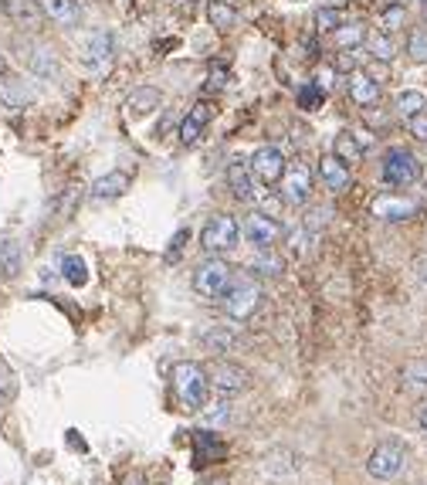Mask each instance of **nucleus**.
<instances>
[{
  "instance_id": "f257e3e1",
  "label": "nucleus",
  "mask_w": 427,
  "mask_h": 485,
  "mask_svg": "<svg viewBox=\"0 0 427 485\" xmlns=\"http://www.w3.org/2000/svg\"><path fill=\"white\" fill-rule=\"evenodd\" d=\"M173 391H177V401L187 407V411H203L207 407V397H211V380H207V370L201 364H177L173 367Z\"/></svg>"
},
{
  "instance_id": "f03ea898",
  "label": "nucleus",
  "mask_w": 427,
  "mask_h": 485,
  "mask_svg": "<svg viewBox=\"0 0 427 485\" xmlns=\"http://www.w3.org/2000/svg\"><path fill=\"white\" fill-rule=\"evenodd\" d=\"M237 237H241V225L234 217L231 214H214L201 227V248L217 258V255H227V251L237 248Z\"/></svg>"
},
{
  "instance_id": "7ed1b4c3",
  "label": "nucleus",
  "mask_w": 427,
  "mask_h": 485,
  "mask_svg": "<svg viewBox=\"0 0 427 485\" xmlns=\"http://www.w3.org/2000/svg\"><path fill=\"white\" fill-rule=\"evenodd\" d=\"M231 282H234V269L224 258H207L193 272V292L201 299H224Z\"/></svg>"
},
{
  "instance_id": "20e7f679",
  "label": "nucleus",
  "mask_w": 427,
  "mask_h": 485,
  "mask_svg": "<svg viewBox=\"0 0 427 485\" xmlns=\"http://www.w3.org/2000/svg\"><path fill=\"white\" fill-rule=\"evenodd\" d=\"M403 469H407V445H403V441H397V438L380 441L377 448L370 451L367 472L373 475V479H380V482H391V479H397Z\"/></svg>"
},
{
  "instance_id": "39448f33",
  "label": "nucleus",
  "mask_w": 427,
  "mask_h": 485,
  "mask_svg": "<svg viewBox=\"0 0 427 485\" xmlns=\"http://www.w3.org/2000/svg\"><path fill=\"white\" fill-rule=\"evenodd\" d=\"M421 160H417L411 150H403V146H391L387 156H383V180L391 184V187H414L417 180H421Z\"/></svg>"
},
{
  "instance_id": "423d86ee",
  "label": "nucleus",
  "mask_w": 427,
  "mask_h": 485,
  "mask_svg": "<svg viewBox=\"0 0 427 485\" xmlns=\"http://www.w3.org/2000/svg\"><path fill=\"white\" fill-rule=\"evenodd\" d=\"M261 302V289L255 279H248V275H241V279H234L231 282V289L224 292V299H221V306H224V312L231 316V320H248L251 312L258 309Z\"/></svg>"
},
{
  "instance_id": "0eeeda50",
  "label": "nucleus",
  "mask_w": 427,
  "mask_h": 485,
  "mask_svg": "<svg viewBox=\"0 0 427 485\" xmlns=\"http://www.w3.org/2000/svg\"><path fill=\"white\" fill-rule=\"evenodd\" d=\"M112 55H116V37L106 27H95L92 35L82 41V51H78L82 65L92 71H106L112 65Z\"/></svg>"
},
{
  "instance_id": "6e6552de",
  "label": "nucleus",
  "mask_w": 427,
  "mask_h": 485,
  "mask_svg": "<svg viewBox=\"0 0 427 485\" xmlns=\"http://www.w3.org/2000/svg\"><path fill=\"white\" fill-rule=\"evenodd\" d=\"M241 237L255 245L258 251L265 248H275L278 245V237H282V225L268 217V214H248L245 221H241Z\"/></svg>"
},
{
  "instance_id": "1a4fd4ad",
  "label": "nucleus",
  "mask_w": 427,
  "mask_h": 485,
  "mask_svg": "<svg viewBox=\"0 0 427 485\" xmlns=\"http://www.w3.org/2000/svg\"><path fill=\"white\" fill-rule=\"evenodd\" d=\"M251 163V174H255V180L258 184H268V187H275V184H282L285 170H288V163H285V156L278 146H261L258 153L248 160Z\"/></svg>"
},
{
  "instance_id": "9d476101",
  "label": "nucleus",
  "mask_w": 427,
  "mask_h": 485,
  "mask_svg": "<svg viewBox=\"0 0 427 485\" xmlns=\"http://www.w3.org/2000/svg\"><path fill=\"white\" fill-rule=\"evenodd\" d=\"M207 380H211V387L221 394V397H234V394H241L248 387V374L237 367V364H227V360L211 364V367H207Z\"/></svg>"
},
{
  "instance_id": "9b49d317",
  "label": "nucleus",
  "mask_w": 427,
  "mask_h": 485,
  "mask_svg": "<svg viewBox=\"0 0 427 485\" xmlns=\"http://www.w3.org/2000/svg\"><path fill=\"white\" fill-rule=\"evenodd\" d=\"M35 85L27 82L24 75H14V71H4L0 75V106L17 112V109H27L35 102Z\"/></svg>"
},
{
  "instance_id": "f8f14e48",
  "label": "nucleus",
  "mask_w": 427,
  "mask_h": 485,
  "mask_svg": "<svg viewBox=\"0 0 427 485\" xmlns=\"http://www.w3.org/2000/svg\"><path fill=\"white\" fill-rule=\"evenodd\" d=\"M308 197H312V170L306 163H292L282 177V201L302 207Z\"/></svg>"
},
{
  "instance_id": "ddd939ff",
  "label": "nucleus",
  "mask_w": 427,
  "mask_h": 485,
  "mask_svg": "<svg viewBox=\"0 0 427 485\" xmlns=\"http://www.w3.org/2000/svg\"><path fill=\"white\" fill-rule=\"evenodd\" d=\"M17 51H21V61L35 75H41V79H55L58 75V58H55L51 47L37 45V41H17Z\"/></svg>"
},
{
  "instance_id": "4468645a",
  "label": "nucleus",
  "mask_w": 427,
  "mask_h": 485,
  "mask_svg": "<svg viewBox=\"0 0 427 485\" xmlns=\"http://www.w3.org/2000/svg\"><path fill=\"white\" fill-rule=\"evenodd\" d=\"M414 214H417V201L401 197V194H380L377 201H373V217L391 221V225H397V221H411Z\"/></svg>"
},
{
  "instance_id": "2eb2a0df",
  "label": "nucleus",
  "mask_w": 427,
  "mask_h": 485,
  "mask_svg": "<svg viewBox=\"0 0 427 485\" xmlns=\"http://www.w3.org/2000/svg\"><path fill=\"white\" fill-rule=\"evenodd\" d=\"M211 119H214V106L207 102V99L193 102V106L187 109L183 122H180V142H183V146H193V142L201 140V132L207 130Z\"/></svg>"
},
{
  "instance_id": "dca6fc26",
  "label": "nucleus",
  "mask_w": 427,
  "mask_h": 485,
  "mask_svg": "<svg viewBox=\"0 0 427 485\" xmlns=\"http://www.w3.org/2000/svg\"><path fill=\"white\" fill-rule=\"evenodd\" d=\"M227 187L241 204H251L258 194H255V174H251L248 160H231L227 163Z\"/></svg>"
},
{
  "instance_id": "f3484780",
  "label": "nucleus",
  "mask_w": 427,
  "mask_h": 485,
  "mask_svg": "<svg viewBox=\"0 0 427 485\" xmlns=\"http://www.w3.org/2000/svg\"><path fill=\"white\" fill-rule=\"evenodd\" d=\"M132 187V177L126 174V170H109L106 177H99L92 184V201L95 204H112L119 201L126 190Z\"/></svg>"
},
{
  "instance_id": "a211bd4d",
  "label": "nucleus",
  "mask_w": 427,
  "mask_h": 485,
  "mask_svg": "<svg viewBox=\"0 0 427 485\" xmlns=\"http://www.w3.org/2000/svg\"><path fill=\"white\" fill-rule=\"evenodd\" d=\"M0 11L7 14L17 27H27V31L41 27V21H45V14H41V7H37V0H0Z\"/></svg>"
},
{
  "instance_id": "6ab92c4d",
  "label": "nucleus",
  "mask_w": 427,
  "mask_h": 485,
  "mask_svg": "<svg viewBox=\"0 0 427 485\" xmlns=\"http://www.w3.org/2000/svg\"><path fill=\"white\" fill-rule=\"evenodd\" d=\"M37 7L47 21L61 24V27H78L82 24V7L78 0H37Z\"/></svg>"
},
{
  "instance_id": "aec40b11",
  "label": "nucleus",
  "mask_w": 427,
  "mask_h": 485,
  "mask_svg": "<svg viewBox=\"0 0 427 485\" xmlns=\"http://www.w3.org/2000/svg\"><path fill=\"white\" fill-rule=\"evenodd\" d=\"M349 99L359 109H370L380 102V82L370 71H349Z\"/></svg>"
},
{
  "instance_id": "412c9836",
  "label": "nucleus",
  "mask_w": 427,
  "mask_h": 485,
  "mask_svg": "<svg viewBox=\"0 0 427 485\" xmlns=\"http://www.w3.org/2000/svg\"><path fill=\"white\" fill-rule=\"evenodd\" d=\"M319 177L332 194H339V190H346L349 184H353V177H349V166H346L343 160H336L332 153L319 160Z\"/></svg>"
},
{
  "instance_id": "4be33fe9",
  "label": "nucleus",
  "mask_w": 427,
  "mask_h": 485,
  "mask_svg": "<svg viewBox=\"0 0 427 485\" xmlns=\"http://www.w3.org/2000/svg\"><path fill=\"white\" fill-rule=\"evenodd\" d=\"M160 102H163L160 89H153V85H140V89H132V95L126 99V112H130L132 119H142V116H150L153 109H160Z\"/></svg>"
},
{
  "instance_id": "5701e85b",
  "label": "nucleus",
  "mask_w": 427,
  "mask_h": 485,
  "mask_svg": "<svg viewBox=\"0 0 427 485\" xmlns=\"http://www.w3.org/2000/svg\"><path fill=\"white\" fill-rule=\"evenodd\" d=\"M363 153H367V146H363V140H359L356 132L343 130L336 140H332V156H336V160H343L346 166L363 163Z\"/></svg>"
},
{
  "instance_id": "b1692460",
  "label": "nucleus",
  "mask_w": 427,
  "mask_h": 485,
  "mask_svg": "<svg viewBox=\"0 0 427 485\" xmlns=\"http://www.w3.org/2000/svg\"><path fill=\"white\" fill-rule=\"evenodd\" d=\"M24 269V248L17 237H0V275L4 279H17Z\"/></svg>"
},
{
  "instance_id": "393cba45",
  "label": "nucleus",
  "mask_w": 427,
  "mask_h": 485,
  "mask_svg": "<svg viewBox=\"0 0 427 485\" xmlns=\"http://www.w3.org/2000/svg\"><path fill=\"white\" fill-rule=\"evenodd\" d=\"M207 21H211V27H217V31H231L237 24V11L227 0H211V4H207Z\"/></svg>"
},
{
  "instance_id": "a878e982",
  "label": "nucleus",
  "mask_w": 427,
  "mask_h": 485,
  "mask_svg": "<svg viewBox=\"0 0 427 485\" xmlns=\"http://www.w3.org/2000/svg\"><path fill=\"white\" fill-rule=\"evenodd\" d=\"M332 41H336V47H343V51L359 47L367 41V27H363V24H339V27L332 31Z\"/></svg>"
},
{
  "instance_id": "bb28decb",
  "label": "nucleus",
  "mask_w": 427,
  "mask_h": 485,
  "mask_svg": "<svg viewBox=\"0 0 427 485\" xmlns=\"http://www.w3.org/2000/svg\"><path fill=\"white\" fill-rule=\"evenodd\" d=\"M265 472L268 475H288L296 472V455L288 448H272L265 455Z\"/></svg>"
},
{
  "instance_id": "cd10ccee",
  "label": "nucleus",
  "mask_w": 427,
  "mask_h": 485,
  "mask_svg": "<svg viewBox=\"0 0 427 485\" xmlns=\"http://www.w3.org/2000/svg\"><path fill=\"white\" fill-rule=\"evenodd\" d=\"M61 275H65V282L68 285L82 289V285L89 282V265H85V258H78V255H65V258H61Z\"/></svg>"
},
{
  "instance_id": "c85d7f7f",
  "label": "nucleus",
  "mask_w": 427,
  "mask_h": 485,
  "mask_svg": "<svg viewBox=\"0 0 427 485\" xmlns=\"http://www.w3.org/2000/svg\"><path fill=\"white\" fill-rule=\"evenodd\" d=\"M397 112H401L403 119H414V116H421V112H427L424 92H417V89H407V92H401V95H397Z\"/></svg>"
},
{
  "instance_id": "c756f323",
  "label": "nucleus",
  "mask_w": 427,
  "mask_h": 485,
  "mask_svg": "<svg viewBox=\"0 0 427 485\" xmlns=\"http://www.w3.org/2000/svg\"><path fill=\"white\" fill-rule=\"evenodd\" d=\"M403 380L414 394H427V360H414L403 367Z\"/></svg>"
},
{
  "instance_id": "7c9ffc66",
  "label": "nucleus",
  "mask_w": 427,
  "mask_h": 485,
  "mask_svg": "<svg viewBox=\"0 0 427 485\" xmlns=\"http://www.w3.org/2000/svg\"><path fill=\"white\" fill-rule=\"evenodd\" d=\"M407 55L414 61H421V65L427 61V24H421V27H414L407 35Z\"/></svg>"
},
{
  "instance_id": "2f4dec72",
  "label": "nucleus",
  "mask_w": 427,
  "mask_h": 485,
  "mask_svg": "<svg viewBox=\"0 0 427 485\" xmlns=\"http://www.w3.org/2000/svg\"><path fill=\"white\" fill-rule=\"evenodd\" d=\"M339 24H346L339 7H319V11H316V27H319L322 35H332Z\"/></svg>"
},
{
  "instance_id": "473e14b6",
  "label": "nucleus",
  "mask_w": 427,
  "mask_h": 485,
  "mask_svg": "<svg viewBox=\"0 0 427 485\" xmlns=\"http://www.w3.org/2000/svg\"><path fill=\"white\" fill-rule=\"evenodd\" d=\"M367 45H370V55H373V58H380V61H391L393 51H397V47H393V41H391V35H383V31H380V35H373V37H367Z\"/></svg>"
},
{
  "instance_id": "72a5a7b5",
  "label": "nucleus",
  "mask_w": 427,
  "mask_h": 485,
  "mask_svg": "<svg viewBox=\"0 0 427 485\" xmlns=\"http://www.w3.org/2000/svg\"><path fill=\"white\" fill-rule=\"evenodd\" d=\"M383 35H393V31H401L403 21H407V11H403V4H391L387 11H383Z\"/></svg>"
},
{
  "instance_id": "f704fd0d",
  "label": "nucleus",
  "mask_w": 427,
  "mask_h": 485,
  "mask_svg": "<svg viewBox=\"0 0 427 485\" xmlns=\"http://www.w3.org/2000/svg\"><path fill=\"white\" fill-rule=\"evenodd\" d=\"M17 394V377H14V370L4 364V356H0V404H7Z\"/></svg>"
},
{
  "instance_id": "c9c22d12",
  "label": "nucleus",
  "mask_w": 427,
  "mask_h": 485,
  "mask_svg": "<svg viewBox=\"0 0 427 485\" xmlns=\"http://www.w3.org/2000/svg\"><path fill=\"white\" fill-rule=\"evenodd\" d=\"M322 89L316 82H308V85H302V89H298V106L302 109H316L322 102Z\"/></svg>"
},
{
  "instance_id": "e433bc0d",
  "label": "nucleus",
  "mask_w": 427,
  "mask_h": 485,
  "mask_svg": "<svg viewBox=\"0 0 427 485\" xmlns=\"http://www.w3.org/2000/svg\"><path fill=\"white\" fill-rule=\"evenodd\" d=\"M326 217H329V207H308V214H306V231L312 237L319 235L322 227H326Z\"/></svg>"
},
{
  "instance_id": "4c0bfd02",
  "label": "nucleus",
  "mask_w": 427,
  "mask_h": 485,
  "mask_svg": "<svg viewBox=\"0 0 427 485\" xmlns=\"http://www.w3.org/2000/svg\"><path fill=\"white\" fill-rule=\"evenodd\" d=\"M255 269H261V275H278L282 272V258H275L272 248H265L255 261Z\"/></svg>"
},
{
  "instance_id": "58836bf2",
  "label": "nucleus",
  "mask_w": 427,
  "mask_h": 485,
  "mask_svg": "<svg viewBox=\"0 0 427 485\" xmlns=\"http://www.w3.org/2000/svg\"><path fill=\"white\" fill-rule=\"evenodd\" d=\"M407 130H411V136H417L421 142H427V112L407 119Z\"/></svg>"
},
{
  "instance_id": "ea45409f",
  "label": "nucleus",
  "mask_w": 427,
  "mask_h": 485,
  "mask_svg": "<svg viewBox=\"0 0 427 485\" xmlns=\"http://www.w3.org/2000/svg\"><path fill=\"white\" fill-rule=\"evenodd\" d=\"M183 241H190V231H187V227L173 235V241H170V251H166V261H177V258H180V251H183Z\"/></svg>"
},
{
  "instance_id": "a19ab883",
  "label": "nucleus",
  "mask_w": 427,
  "mask_h": 485,
  "mask_svg": "<svg viewBox=\"0 0 427 485\" xmlns=\"http://www.w3.org/2000/svg\"><path fill=\"white\" fill-rule=\"evenodd\" d=\"M214 407H217V411H203V417H207L211 425H214V421H224V417L231 415V404H224V401H221V404H214Z\"/></svg>"
},
{
  "instance_id": "79ce46f5",
  "label": "nucleus",
  "mask_w": 427,
  "mask_h": 485,
  "mask_svg": "<svg viewBox=\"0 0 427 485\" xmlns=\"http://www.w3.org/2000/svg\"><path fill=\"white\" fill-rule=\"evenodd\" d=\"M417 275H421V282L427 285V258H421V261H417Z\"/></svg>"
},
{
  "instance_id": "37998d69",
  "label": "nucleus",
  "mask_w": 427,
  "mask_h": 485,
  "mask_svg": "<svg viewBox=\"0 0 427 485\" xmlns=\"http://www.w3.org/2000/svg\"><path fill=\"white\" fill-rule=\"evenodd\" d=\"M421 427H424V431H427V404H424V407H421Z\"/></svg>"
},
{
  "instance_id": "c03bdc74",
  "label": "nucleus",
  "mask_w": 427,
  "mask_h": 485,
  "mask_svg": "<svg viewBox=\"0 0 427 485\" xmlns=\"http://www.w3.org/2000/svg\"><path fill=\"white\" fill-rule=\"evenodd\" d=\"M4 71H7V61H4V55H0V75H4Z\"/></svg>"
},
{
  "instance_id": "a18cd8bd",
  "label": "nucleus",
  "mask_w": 427,
  "mask_h": 485,
  "mask_svg": "<svg viewBox=\"0 0 427 485\" xmlns=\"http://www.w3.org/2000/svg\"><path fill=\"white\" fill-rule=\"evenodd\" d=\"M421 180H424V184H427V166H424V170H421Z\"/></svg>"
},
{
  "instance_id": "49530a36",
  "label": "nucleus",
  "mask_w": 427,
  "mask_h": 485,
  "mask_svg": "<svg viewBox=\"0 0 427 485\" xmlns=\"http://www.w3.org/2000/svg\"><path fill=\"white\" fill-rule=\"evenodd\" d=\"M421 11H424V17H427V0H424V4H421Z\"/></svg>"
}]
</instances>
